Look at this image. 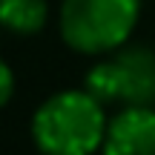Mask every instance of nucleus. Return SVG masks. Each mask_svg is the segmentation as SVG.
<instances>
[{"instance_id":"nucleus-1","label":"nucleus","mask_w":155,"mask_h":155,"mask_svg":"<svg viewBox=\"0 0 155 155\" xmlns=\"http://www.w3.org/2000/svg\"><path fill=\"white\" fill-rule=\"evenodd\" d=\"M104 104L86 89H66L40 104L32 118V138L43 155H92L106 138Z\"/></svg>"},{"instance_id":"nucleus-2","label":"nucleus","mask_w":155,"mask_h":155,"mask_svg":"<svg viewBox=\"0 0 155 155\" xmlns=\"http://www.w3.org/2000/svg\"><path fill=\"white\" fill-rule=\"evenodd\" d=\"M138 15V0H63L61 35L75 52L104 55L127 43Z\"/></svg>"},{"instance_id":"nucleus-3","label":"nucleus","mask_w":155,"mask_h":155,"mask_svg":"<svg viewBox=\"0 0 155 155\" xmlns=\"http://www.w3.org/2000/svg\"><path fill=\"white\" fill-rule=\"evenodd\" d=\"M86 89L98 104L124 101L127 106L155 104V52L127 46L112 61H101L86 72Z\"/></svg>"},{"instance_id":"nucleus-4","label":"nucleus","mask_w":155,"mask_h":155,"mask_svg":"<svg viewBox=\"0 0 155 155\" xmlns=\"http://www.w3.org/2000/svg\"><path fill=\"white\" fill-rule=\"evenodd\" d=\"M104 155H155V109L127 106L106 127Z\"/></svg>"},{"instance_id":"nucleus-5","label":"nucleus","mask_w":155,"mask_h":155,"mask_svg":"<svg viewBox=\"0 0 155 155\" xmlns=\"http://www.w3.org/2000/svg\"><path fill=\"white\" fill-rule=\"evenodd\" d=\"M46 0H0V26L15 35H35L46 26Z\"/></svg>"},{"instance_id":"nucleus-6","label":"nucleus","mask_w":155,"mask_h":155,"mask_svg":"<svg viewBox=\"0 0 155 155\" xmlns=\"http://www.w3.org/2000/svg\"><path fill=\"white\" fill-rule=\"evenodd\" d=\"M15 95V72L6 66V61H0V106H6Z\"/></svg>"}]
</instances>
